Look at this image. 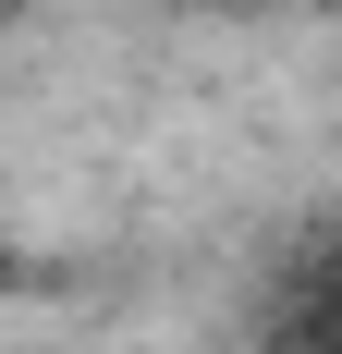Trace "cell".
Masks as SVG:
<instances>
[{
	"label": "cell",
	"instance_id": "cell-1",
	"mask_svg": "<svg viewBox=\"0 0 342 354\" xmlns=\"http://www.w3.org/2000/svg\"><path fill=\"white\" fill-rule=\"evenodd\" d=\"M269 330H281V354H342V232L294 257V281H281Z\"/></svg>",
	"mask_w": 342,
	"mask_h": 354
},
{
	"label": "cell",
	"instance_id": "cell-2",
	"mask_svg": "<svg viewBox=\"0 0 342 354\" xmlns=\"http://www.w3.org/2000/svg\"><path fill=\"white\" fill-rule=\"evenodd\" d=\"M196 12H257V0H196Z\"/></svg>",
	"mask_w": 342,
	"mask_h": 354
}]
</instances>
